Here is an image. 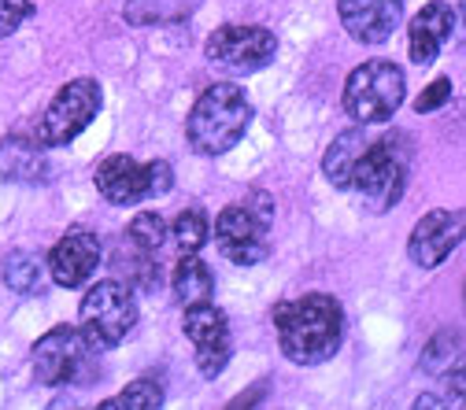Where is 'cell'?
Wrapping results in <instances>:
<instances>
[{"mask_svg": "<svg viewBox=\"0 0 466 410\" xmlns=\"http://www.w3.org/2000/svg\"><path fill=\"white\" fill-rule=\"evenodd\" d=\"M100 263V237L89 229H71L48 255V277L64 288H78L96 274Z\"/></svg>", "mask_w": 466, "mask_h": 410, "instance_id": "cell-14", "label": "cell"}, {"mask_svg": "<svg viewBox=\"0 0 466 410\" xmlns=\"http://www.w3.org/2000/svg\"><path fill=\"white\" fill-rule=\"evenodd\" d=\"M96 189L107 204H137L145 196H167L174 189V170L167 159L137 163L130 155H107L96 166Z\"/></svg>", "mask_w": 466, "mask_h": 410, "instance_id": "cell-6", "label": "cell"}, {"mask_svg": "<svg viewBox=\"0 0 466 410\" xmlns=\"http://www.w3.org/2000/svg\"><path fill=\"white\" fill-rule=\"evenodd\" d=\"M211 237V222L200 207H186L174 218V245L182 248V255H197Z\"/></svg>", "mask_w": 466, "mask_h": 410, "instance_id": "cell-20", "label": "cell"}, {"mask_svg": "<svg viewBox=\"0 0 466 410\" xmlns=\"http://www.w3.org/2000/svg\"><path fill=\"white\" fill-rule=\"evenodd\" d=\"M208 60L222 71H233V75H256L263 71L270 60H274V52H278V37L267 30V26H218L208 45Z\"/></svg>", "mask_w": 466, "mask_h": 410, "instance_id": "cell-9", "label": "cell"}, {"mask_svg": "<svg viewBox=\"0 0 466 410\" xmlns=\"http://www.w3.org/2000/svg\"><path fill=\"white\" fill-rule=\"evenodd\" d=\"M100 406L104 410H123V406H130V410H159L163 406V388H159V381L145 377V381H134L127 392L104 399Z\"/></svg>", "mask_w": 466, "mask_h": 410, "instance_id": "cell-22", "label": "cell"}, {"mask_svg": "<svg viewBox=\"0 0 466 410\" xmlns=\"http://www.w3.org/2000/svg\"><path fill=\"white\" fill-rule=\"evenodd\" d=\"M407 163H411V152H407L403 137H385L378 145H367L360 163L352 166L348 189H356L360 204L370 215H381L392 204H400L407 189Z\"/></svg>", "mask_w": 466, "mask_h": 410, "instance_id": "cell-3", "label": "cell"}, {"mask_svg": "<svg viewBox=\"0 0 466 410\" xmlns=\"http://www.w3.org/2000/svg\"><path fill=\"white\" fill-rule=\"evenodd\" d=\"M30 12H34V8H30V0H0V37L15 34Z\"/></svg>", "mask_w": 466, "mask_h": 410, "instance_id": "cell-25", "label": "cell"}, {"mask_svg": "<svg viewBox=\"0 0 466 410\" xmlns=\"http://www.w3.org/2000/svg\"><path fill=\"white\" fill-rule=\"evenodd\" d=\"M174 296H178L182 307H197L208 304L215 296V274L204 259L197 255H182L178 266H174Z\"/></svg>", "mask_w": 466, "mask_h": 410, "instance_id": "cell-17", "label": "cell"}, {"mask_svg": "<svg viewBox=\"0 0 466 410\" xmlns=\"http://www.w3.org/2000/svg\"><path fill=\"white\" fill-rule=\"evenodd\" d=\"M100 85L93 78H75L67 82L60 93H56V100L48 104L45 119H41V130H37V141L45 148H64L71 145L96 115H100Z\"/></svg>", "mask_w": 466, "mask_h": 410, "instance_id": "cell-7", "label": "cell"}, {"mask_svg": "<svg viewBox=\"0 0 466 410\" xmlns=\"http://www.w3.org/2000/svg\"><path fill=\"white\" fill-rule=\"evenodd\" d=\"M448 100H451V82H448V78H437V82L415 100V111H419V115H422V111H437V107L448 104Z\"/></svg>", "mask_w": 466, "mask_h": 410, "instance_id": "cell-26", "label": "cell"}, {"mask_svg": "<svg viewBox=\"0 0 466 410\" xmlns=\"http://www.w3.org/2000/svg\"><path fill=\"white\" fill-rule=\"evenodd\" d=\"M455 359H459V333H455V329H444V333H437V336L426 344V351H422V370L444 374V370H451Z\"/></svg>", "mask_w": 466, "mask_h": 410, "instance_id": "cell-24", "label": "cell"}, {"mask_svg": "<svg viewBox=\"0 0 466 410\" xmlns=\"http://www.w3.org/2000/svg\"><path fill=\"white\" fill-rule=\"evenodd\" d=\"M367 148V137L363 130H344L329 148H326V159H322V170L333 189H348V178H352V166L360 163Z\"/></svg>", "mask_w": 466, "mask_h": 410, "instance_id": "cell-18", "label": "cell"}, {"mask_svg": "<svg viewBox=\"0 0 466 410\" xmlns=\"http://www.w3.org/2000/svg\"><path fill=\"white\" fill-rule=\"evenodd\" d=\"M455 34V8L444 5V0H433L426 5L415 19H411V30H407V52H411V60L419 67H430L441 48L451 41Z\"/></svg>", "mask_w": 466, "mask_h": 410, "instance_id": "cell-15", "label": "cell"}, {"mask_svg": "<svg viewBox=\"0 0 466 410\" xmlns=\"http://www.w3.org/2000/svg\"><path fill=\"white\" fill-rule=\"evenodd\" d=\"M193 12V0H130L127 19L145 26V23H174Z\"/></svg>", "mask_w": 466, "mask_h": 410, "instance_id": "cell-21", "label": "cell"}, {"mask_svg": "<svg viewBox=\"0 0 466 410\" xmlns=\"http://www.w3.org/2000/svg\"><path fill=\"white\" fill-rule=\"evenodd\" d=\"M248 123H252V104H248L245 89L233 82H215L197 96L189 119H186V137H189L193 152L222 155L245 137Z\"/></svg>", "mask_w": 466, "mask_h": 410, "instance_id": "cell-2", "label": "cell"}, {"mask_svg": "<svg viewBox=\"0 0 466 410\" xmlns=\"http://www.w3.org/2000/svg\"><path fill=\"white\" fill-rule=\"evenodd\" d=\"M344 30L363 45H381L403 23V0H337Z\"/></svg>", "mask_w": 466, "mask_h": 410, "instance_id": "cell-13", "label": "cell"}, {"mask_svg": "<svg viewBox=\"0 0 466 410\" xmlns=\"http://www.w3.org/2000/svg\"><path fill=\"white\" fill-rule=\"evenodd\" d=\"M0 270H5V285L12 292H19V296H34V292H41V285H45V266L30 252H12Z\"/></svg>", "mask_w": 466, "mask_h": 410, "instance_id": "cell-19", "label": "cell"}, {"mask_svg": "<svg viewBox=\"0 0 466 410\" xmlns=\"http://www.w3.org/2000/svg\"><path fill=\"white\" fill-rule=\"evenodd\" d=\"M78 333L93 351L119 347L137 325V300L123 281H96L78 307Z\"/></svg>", "mask_w": 466, "mask_h": 410, "instance_id": "cell-4", "label": "cell"}, {"mask_svg": "<svg viewBox=\"0 0 466 410\" xmlns=\"http://www.w3.org/2000/svg\"><path fill=\"white\" fill-rule=\"evenodd\" d=\"M462 241V211H430L422 215V222L411 229V241H407V255H411L415 266L433 270L441 266Z\"/></svg>", "mask_w": 466, "mask_h": 410, "instance_id": "cell-12", "label": "cell"}, {"mask_svg": "<svg viewBox=\"0 0 466 410\" xmlns=\"http://www.w3.org/2000/svg\"><path fill=\"white\" fill-rule=\"evenodd\" d=\"M186 336L197 347V370L204 377H218L229 363V351H233L226 315L211 300L197 304V307H186Z\"/></svg>", "mask_w": 466, "mask_h": 410, "instance_id": "cell-11", "label": "cell"}, {"mask_svg": "<svg viewBox=\"0 0 466 410\" xmlns=\"http://www.w3.org/2000/svg\"><path fill=\"white\" fill-rule=\"evenodd\" d=\"M127 237H130L145 255H152V252H159V245L167 241V222L159 218V211H137V215L130 218V225H127Z\"/></svg>", "mask_w": 466, "mask_h": 410, "instance_id": "cell-23", "label": "cell"}, {"mask_svg": "<svg viewBox=\"0 0 466 410\" xmlns=\"http://www.w3.org/2000/svg\"><path fill=\"white\" fill-rule=\"evenodd\" d=\"M267 229H270V218H263L252 204H229V207L215 218V245H218V252H222L229 263L256 266V263L267 259V252H270Z\"/></svg>", "mask_w": 466, "mask_h": 410, "instance_id": "cell-10", "label": "cell"}, {"mask_svg": "<svg viewBox=\"0 0 466 410\" xmlns=\"http://www.w3.org/2000/svg\"><path fill=\"white\" fill-rule=\"evenodd\" d=\"M403 71L392 60H367L344 82V111L356 123H389L403 104Z\"/></svg>", "mask_w": 466, "mask_h": 410, "instance_id": "cell-5", "label": "cell"}, {"mask_svg": "<svg viewBox=\"0 0 466 410\" xmlns=\"http://www.w3.org/2000/svg\"><path fill=\"white\" fill-rule=\"evenodd\" d=\"M89 359H93V347L78 329L71 325L48 329L34 344V377L45 388H67L89 377Z\"/></svg>", "mask_w": 466, "mask_h": 410, "instance_id": "cell-8", "label": "cell"}, {"mask_svg": "<svg viewBox=\"0 0 466 410\" xmlns=\"http://www.w3.org/2000/svg\"><path fill=\"white\" fill-rule=\"evenodd\" d=\"M274 329L285 359L297 366H319L337 355L344 336V311L326 292H308L300 300H285L274 307Z\"/></svg>", "mask_w": 466, "mask_h": 410, "instance_id": "cell-1", "label": "cell"}, {"mask_svg": "<svg viewBox=\"0 0 466 410\" xmlns=\"http://www.w3.org/2000/svg\"><path fill=\"white\" fill-rule=\"evenodd\" d=\"M0 174L15 185H41L48 178L45 145L30 137H5L0 141Z\"/></svg>", "mask_w": 466, "mask_h": 410, "instance_id": "cell-16", "label": "cell"}]
</instances>
